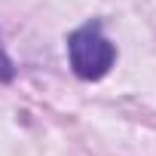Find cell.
<instances>
[{
	"label": "cell",
	"instance_id": "cell-1",
	"mask_svg": "<svg viewBox=\"0 0 156 156\" xmlns=\"http://www.w3.org/2000/svg\"><path fill=\"white\" fill-rule=\"evenodd\" d=\"M67 58L80 80H101L116 61V46L104 37L101 22L92 19L67 37Z\"/></svg>",
	"mask_w": 156,
	"mask_h": 156
},
{
	"label": "cell",
	"instance_id": "cell-2",
	"mask_svg": "<svg viewBox=\"0 0 156 156\" xmlns=\"http://www.w3.org/2000/svg\"><path fill=\"white\" fill-rule=\"evenodd\" d=\"M12 73H16V67H12L9 55L3 52V43H0V83H9V80H12Z\"/></svg>",
	"mask_w": 156,
	"mask_h": 156
}]
</instances>
